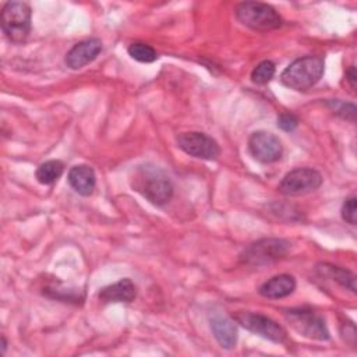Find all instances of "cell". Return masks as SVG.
Here are the masks:
<instances>
[{"label":"cell","instance_id":"10","mask_svg":"<svg viewBox=\"0 0 357 357\" xmlns=\"http://www.w3.org/2000/svg\"><path fill=\"white\" fill-rule=\"evenodd\" d=\"M248 149L261 163H273L280 159L283 152L280 139L268 131H255L248 139Z\"/></svg>","mask_w":357,"mask_h":357},{"label":"cell","instance_id":"19","mask_svg":"<svg viewBox=\"0 0 357 357\" xmlns=\"http://www.w3.org/2000/svg\"><path fill=\"white\" fill-rule=\"evenodd\" d=\"M275 75V64L271 60H264L254 67L251 71V79L254 84H268Z\"/></svg>","mask_w":357,"mask_h":357},{"label":"cell","instance_id":"8","mask_svg":"<svg viewBox=\"0 0 357 357\" xmlns=\"http://www.w3.org/2000/svg\"><path fill=\"white\" fill-rule=\"evenodd\" d=\"M322 184V176L311 167H297L289 172L279 184V191L284 195H304L315 191Z\"/></svg>","mask_w":357,"mask_h":357},{"label":"cell","instance_id":"13","mask_svg":"<svg viewBox=\"0 0 357 357\" xmlns=\"http://www.w3.org/2000/svg\"><path fill=\"white\" fill-rule=\"evenodd\" d=\"M211 329L215 339L223 349H233L237 343V326L233 319L215 314L211 317Z\"/></svg>","mask_w":357,"mask_h":357},{"label":"cell","instance_id":"20","mask_svg":"<svg viewBox=\"0 0 357 357\" xmlns=\"http://www.w3.org/2000/svg\"><path fill=\"white\" fill-rule=\"evenodd\" d=\"M356 204H357V199L354 195H351V197L346 198L342 205V218L344 222H347L350 225H356V222H357Z\"/></svg>","mask_w":357,"mask_h":357},{"label":"cell","instance_id":"3","mask_svg":"<svg viewBox=\"0 0 357 357\" xmlns=\"http://www.w3.org/2000/svg\"><path fill=\"white\" fill-rule=\"evenodd\" d=\"M236 18L254 31H272L282 26L283 20L269 4L261 1H243L234 8Z\"/></svg>","mask_w":357,"mask_h":357},{"label":"cell","instance_id":"7","mask_svg":"<svg viewBox=\"0 0 357 357\" xmlns=\"http://www.w3.org/2000/svg\"><path fill=\"white\" fill-rule=\"evenodd\" d=\"M233 318L247 331L254 332L275 343H284L287 340V332L284 328L269 317L250 311H238L233 315Z\"/></svg>","mask_w":357,"mask_h":357},{"label":"cell","instance_id":"17","mask_svg":"<svg viewBox=\"0 0 357 357\" xmlns=\"http://www.w3.org/2000/svg\"><path fill=\"white\" fill-rule=\"evenodd\" d=\"M63 172H64L63 162L52 159V160H47V162L39 165V167L36 169L35 177L40 184L47 185V184L57 181V178H60Z\"/></svg>","mask_w":357,"mask_h":357},{"label":"cell","instance_id":"4","mask_svg":"<svg viewBox=\"0 0 357 357\" xmlns=\"http://www.w3.org/2000/svg\"><path fill=\"white\" fill-rule=\"evenodd\" d=\"M31 7L24 1H8L1 10V29L13 43H22L31 32Z\"/></svg>","mask_w":357,"mask_h":357},{"label":"cell","instance_id":"6","mask_svg":"<svg viewBox=\"0 0 357 357\" xmlns=\"http://www.w3.org/2000/svg\"><path fill=\"white\" fill-rule=\"evenodd\" d=\"M284 317L290 326L300 335L314 340H328L329 331L321 315L311 310L294 308L284 312Z\"/></svg>","mask_w":357,"mask_h":357},{"label":"cell","instance_id":"16","mask_svg":"<svg viewBox=\"0 0 357 357\" xmlns=\"http://www.w3.org/2000/svg\"><path fill=\"white\" fill-rule=\"evenodd\" d=\"M318 272L322 276L331 278L332 280H335L336 283H339L344 289H349L351 293H356V276L350 271H347L344 268H340V266H333V265L324 264V265L318 266Z\"/></svg>","mask_w":357,"mask_h":357},{"label":"cell","instance_id":"22","mask_svg":"<svg viewBox=\"0 0 357 357\" xmlns=\"http://www.w3.org/2000/svg\"><path fill=\"white\" fill-rule=\"evenodd\" d=\"M297 126H298V119L291 113H282L278 117V127L283 131L291 132L297 128Z\"/></svg>","mask_w":357,"mask_h":357},{"label":"cell","instance_id":"1","mask_svg":"<svg viewBox=\"0 0 357 357\" xmlns=\"http://www.w3.org/2000/svg\"><path fill=\"white\" fill-rule=\"evenodd\" d=\"M131 188L156 206H162L173 197V183L169 176L155 165H139L132 170Z\"/></svg>","mask_w":357,"mask_h":357},{"label":"cell","instance_id":"12","mask_svg":"<svg viewBox=\"0 0 357 357\" xmlns=\"http://www.w3.org/2000/svg\"><path fill=\"white\" fill-rule=\"evenodd\" d=\"M99 300L107 303H131L137 297V287L131 279H120L119 282L100 289Z\"/></svg>","mask_w":357,"mask_h":357},{"label":"cell","instance_id":"18","mask_svg":"<svg viewBox=\"0 0 357 357\" xmlns=\"http://www.w3.org/2000/svg\"><path fill=\"white\" fill-rule=\"evenodd\" d=\"M128 54L139 63H152L158 59L156 50L152 46L146 45V43H141V42L131 43L128 46Z\"/></svg>","mask_w":357,"mask_h":357},{"label":"cell","instance_id":"9","mask_svg":"<svg viewBox=\"0 0 357 357\" xmlns=\"http://www.w3.org/2000/svg\"><path fill=\"white\" fill-rule=\"evenodd\" d=\"M177 145L187 155L205 160H213L220 153L218 142L209 135L198 131L181 132L177 135Z\"/></svg>","mask_w":357,"mask_h":357},{"label":"cell","instance_id":"24","mask_svg":"<svg viewBox=\"0 0 357 357\" xmlns=\"http://www.w3.org/2000/svg\"><path fill=\"white\" fill-rule=\"evenodd\" d=\"M6 349H7V340L4 336H1V351L6 353Z\"/></svg>","mask_w":357,"mask_h":357},{"label":"cell","instance_id":"14","mask_svg":"<svg viewBox=\"0 0 357 357\" xmlns=\"http://www.w3.org/2000/svg\"><path fill=\"white\" fill-rule=\"evenodd\" d=\"M67 178H68V183L73 187V190L75 192H78L79 195L88 197L95 190L96 176H95L93 169L88 165H77V166L71 167Z\"/></svg>","mask_w":357,"mask_h":357},{"label":"cell","instance_id":"23","mask_svg":"<svg viewBox=\"0 0 357 357\" xmlns=\"http://www.w3.org/2000/svg\"><path fill=\"white\" fill-rule=\"evenodd\" d=\"M346 79L350 85L351 89H356V79H357V74H356V67L354 66H350L346 71Z\"/></svg>","mask_w":357,"mask_h":357},{"label":"cell","instance_id":"21","mask_svg":"<svg viewBox=\"0 0 357 357\" xmlns=\"http://www.w3.org/2000/svg\"><path fill=\"white\" fill-rule=\"evenodd\" d=\"M329 105L332 106V109L335 110L336 114L342 116L346 120L354 121V116H356V106L353 103H344V102H339V100H331Z\"/></svg>","mask_w":357,"mask_h":357},{"label":"cell","instance_id":"11","mask_svg":"<svg viewBox=\"0 0 357 357\" xmlns=\"http://www.w3.org/2000/svg\"><path fill=\"white\" fill-rule=\"evenodd\" d=\"M102 52V42L98 38H89L75 43L66 54V66L71 70H79L93 61Z\"/></svg>","mask_w":357,"mask_h":357},{"label":"cell","instance_id":"5","mask_svg":"<svg viewBox=\"0 0 357 357\" xmlns=\"http://www.w3.org/2000/svg\"><path fill=\"white\" fill-rule=\"evenodd\" d=\"M290 248V243L283 238H262L243 250L240 261L245 265L261 266L282 259Z\"/></svg>","mask_w":357,"mask_h":357},{"label":"cell","instance_id":"2","mask_svg":"<svg viewBox=\"0 0 357 357\" xmlns=\"http://www.w3.org/2000/svg\"><path fill=\"white\" fill-rule=\"evenodd\" d=\"M324 67V59L319 56L296 59L280 74V82L294 91H307L321 79Z\"/></svg>","mask_w":357,"mask_h":357},{"label":"cell","instance_id":"15","mask_svg":"<svg viewBox=\"0 0 357 357\" xmlns=\"http://www.w3.org/2000/svg\"><path fill=\"white\" fill-rule=\"evenodd\" d=\"M296 289V280L291 275L282 273L271 278L259 287V294L266 298H283L290 296Z\"/></svg>","mask_w":357,"mask_h":357}]
</instances>
